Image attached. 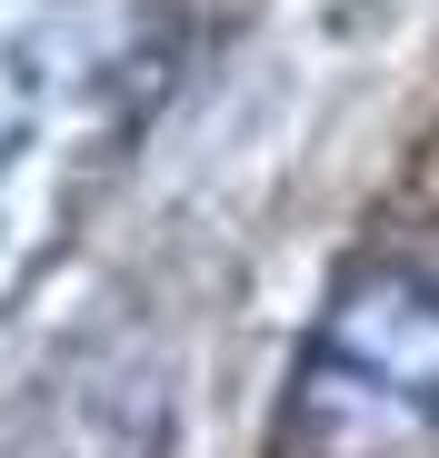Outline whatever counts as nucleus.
I'll list each match as a JSON object with an SVG mask.
<instances>
[{
    "instance_id": "f257e3e1",
    "label": "nucleus",
    "mask_w": 439,
    "mask_h": 458,
    "mask_svg": "<svg viewBox=\"0 0 439 458\" xmlns=\"http://www.w3.org/2000/svg\"><path fill=\"white\" fill-rule=\"evenodd\" d=\"M289 458H439V269H359L300 359Z\"/></svg>"
}]
</instances>
